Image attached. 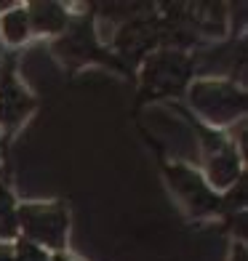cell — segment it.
Segmentation results:
<instances>
[{"label": "cell", "instance_id": "277c9868", "mask_svg": "<svg viewBox=\"0 0 248 261\" xmlns=\"http://www.w3.org/2000/svg\"><path fill=\"white\" fill-rule=\"evenodd\" d=\"M35 110V99L14 75L0 77V125L16 128Z\"/></svg>", "mask_w": 248, "mask_h": 261}, {"label": "cell", "instance_id": "ba28073f", "mask_svg": "<svg viewBox=\"0 0 248 261\" xmlns=\"http://www.w3.org/2000/svg\"><path fill=\"white\" fill-rule=\"evenodd\" d=\"M19 234V221H16V203L11 192L0 184V240H14Z\"/></svg>", "mask_w": 248, "mask_h": 261}, {"label": "cell", "instance_id": "8fae6325", "mask_svg": "<svg viewBox=\"0 0 248 261\" xmlns=\"http://www.w3.org/2000/svg\"><path fill=\"white\" fill-rule=\"evenodd\" d=\"M51 261H72V258H69V256H62V253H59V256H54Z\"/></svg>", "mask_w": 248, "mask_h": 261}, {"label": "cell", "instance_id": "8992f818", "mask_svg": "<svg viewBox=\"0 0 248 261\" xmlns=\"http://www.w3.org/2000/svg\"><path fill=\"white\" fill-rule=\"evenodd\" d=\"M30 35H56L67 27V11L59 3H30L27 6Z\"/></svg>", "mask_w": 248, "mask_h": 261}, {"label": "cell", "instance_id": "5b68a950", "mask_svg": "<svg viewBox=\"0 0 248 261\" xmlns=\"http://www.w3.org/2000/svg\"><path fill=\"white\" fill-rule=\"evenodd\" d=\"M168 176H171V184L176 187V192L182 195V200L192 211H211L216 205L211 189L206 187V181H200L197 173L187 171V168H171Z\"/></svg>", "mask_w": 248, "mask_h": 261}, {"label": "cell", "instance_id": "6da1fadb", "mask_svg": "<svg viewBox=\"0 0 248 261\" xmlns=\"http://www.w3.org/2000/svg\"><path fill=\"white\" fill-rule=\"evenodd\" d=\"M19 229H24V240L62 251L67 243V211L56 203H27L16 208Z\"/></svg>", "mask_w": 248, "mask_h": 261}, {"label": "cell", "instance_id": "30bf717a", "mask_svg": "<svg viewBox=\"0 0 248 261\" xmlns=\"http://www.w3.org/2000/svg\"><path fill=\"white\" fill-rule=\"evenodd\" d=\"M0 261H14V251L8 245H0Z\"/></svg>", "mask_w": 248, "mask_h": 261}, {"label": "cell", "instance_id": "9c48e42d", "mask_svg": "<svg viewBox=\"0 0 248 261\" xmlns=\"http://www.w3.org/2000/svg\"><path fill=\"white\" fill-rule=\"evenodd\" d=\"M14 261H51V256L40 245L21 237V240H16V248H14Z\"/></svg>", "mask_w": 248, "mask_h": 261}, {"label": "cell", "instance_id": "3957f363", "mask_svg": "<svg viewBox=\"0 0 248 261\" xmlns=\"http://www.w3.org/2000/svg\"><path fill=\"white\" fill-rule=\"evenodd\" d=\"M214 139H216L214 149L206 152V176H208L211 189L224 192V189H230L240 176V155L224 139H219V136H214Z\"/></svg>", "mask_w": 248, "mask_h": 261}, {"label": "cell", "instance_id": "52a82bcc", "mask_svg": "<svg viewBox=\"0 0 248 261\" xmlns=\"http://www.w3.org/2000/svg\"><path fill=\"white\" fill-rule=\"evenodd\" d=\"M0 32H3L6 43L19 45L30 38V21H27V8L14 6V11H6L0 16Z\"/></svg>", "mask_w": 248, "mask_h": 261}, {"label": "cell", "instance_id": "7a4b0ae2", "mask_svg": "<svg viewBox=\"0 0 248 261\" xmlns=\"http://www.w3.org/2000/svg\"><path fill=\"white\" fill-rule=\"evenodd\" d=\"M190 104L203 115V120L214 125H227L245 112L243 93L230 83H219V80L195 83L190 91Z\"/></svg>", "mask_w": 248, "mask_h": 261}]
</instances>
